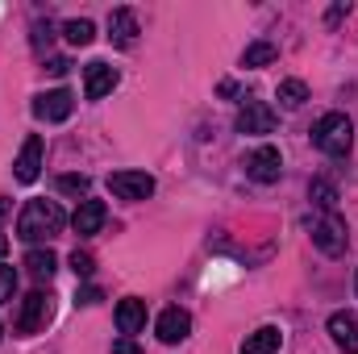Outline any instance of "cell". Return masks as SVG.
Instances as JSON below:
<instances>
[{"label": "cell", "mask_w": 358, "mask_h": 354, "mask_svg": "<svg viewBox=\"0 0 358 354\" xmlns=\"http://www.w3.org/2000/svg\"><path fill=\"white\" fill-rule=\"evenodd\" d=\"M63 225H67V217L55 200H29L17 217V238L21 242H50Z\"/></svg>", "instance_id": "obj_1"}, {"label": "cell", "mask_w": 358, "mask_h": 354, "mask_svg": "<svg viewBox=\"0 0 358 354\" xmlns=\"http://www.w3.org/2000/svg\"><path fill=\"white\" fill-rule=\"evenodd\" d=\"M313 146H317L321 155H329V159L350 155V146H355V125H350V117H346V113H325V117L313 125Z\"/></svg>", "instance_id": "obj_2"}, {"label": "cell", "mask_w": 358, "mask_h": 354, "mask_svg": "<svg viewBox=\"0 0 358 354\" xmlns=\"http://www.w3.org/2000/svg\"><path fill=\"white\" fill-rule=\"evenodd\" d=\"M50 313H55V300H50V292H29V296L21 300V309H17V317H13V330H17L21 338H29V334L46 330Z\"/></svg>", "instance_id": "obj_3"}, {"label": "cell", "mask_w": 358, "mask_h": 354, "mask_svg": "<svg viewBox=\"0 0 358 354\" xmlns=\"http://www.w3.org/2000/svg\"><path fill=\"white\" fill-rule=\"evenodd\" d=\"M313 242H317V250L321 255H329V259H338V255H346V221L338 217V213H321L317 221H313Z\"/></svg>", "instance_id": "obj_4"}, {"label": "cell", "mask_w": 358, "mask_h": 354, "mask_svg": "<svg viewBox=\"0 0 358 354\" xmlns=\"http://www.w3.org/2000/svg\"><path fill=\"white\" fill-rule=\"evenodd\" d=\"M246 176L255 179V183H275L279 171H283V159H279V150L275 146H255L250 155H246Z\"/></svg>", "instance_id": "obj_5"}, {"label": "cell", "mask_w": 358, "mask_h": 354, "mask_svg": "<svg viewBox=\"0 0 358 354\" xmlns=\"http://www.w3.org/2000/svg\"><path fill=\"white\" fill-rule=\"evenodd\" d=\"M108 192L121 196V200H146V196H155V179L146 171H113L108 176Z\"/></svg>", "instance_id": "obj_6"}, {"label": "cell", "mask_w": 358, "mask_h": 354, "mask_svg": "<svg viewBox=\"0 0 358 354\" xmlns=\"http://www.w3.org/2000/svg\"><path fill=\"white\" fill-rule=\"evenodd\" d=\"M71 108H76V96H71L67 88H55V92L34 96V117H38V121H67Z\"/></svg>", "instance_id": "obj_7"}, {"label": "cell", "mask_w": 358, "mask_h": 354, "mask_svg": "<svg viewBox=\"0 0 358 354\" xmlns=\"http://www.w3.org/2000/svg\"><path fill=\"white\" fill-rule=\"evenodd\" d=\"M238 134H271L275 129V113H271V104L263 100H246L242 108H238Z\"/></svg>", "instance_id": "obj_8"}, {"label": "cell", "mask_w": 358, "mask_h": 354, "mask_svg": "<svg viewBox=\"0 0 358 354\" xmlns=\"http://www.w3.org/2000/svg\"><path fill=\"white\" fill-rule=\"evenodd\" d=\"M329 338L346 354H358V313H334L329 317Z\"/></svg>", "instance_id": "obj_9"}, {"label": "cell", "mask_w": 358, "mask_h": 354, "mask_svg": "<svg viewBox=\"0 0 358 354\" xmlns=\"http://www.w3.org/2000/svg\"><path fill=\"white\" fill-rule=\"evenodd\" d=\"M155 330H159V338H163L167 346H176V342H183V338L192 334V317H187V309H163Z\"/></svg>", "instance_id": "obj_10"}, {"label": "cell", "mask_w": 358, "mask_h": 354, "mask_svg": "<svg viewBox=\"0 0 358 354\" xmlns=\"http://www.w3.org/2000/svg\"><path fill=\"white\" fill-rule=\"evenodd\" d=\"M113 88H117V67H108V63H88V71H84V96H88V100H104Z\"/></svg>", "instance_id": "obj_11"}, {"label": "cell", "mask_w": 358, "mask_h": 354, "mask_svg": "<svg viewBox=\"0 0 358 354\" xmlns=\"http://www.w3.org/2000/svg\"><path fill=\"white\" fill-rule=\"evenodd\" d=\"M42 150H46V146H42V138H38V134H34V138H25V146H21V155H17V163H13L21 183H34V179L42 176Z\"/></svg>", "instance_id": "obj_12"}, {"label": "cell", "mask_w": 358, "mask_h": 354, "mask_svg": "<svg viewBox=\"0 0 358 354\" xmlns=\"http://www.w3.org/2000/svg\"><path fill=\"white\" fill-rule=\"evenodd\" d=\"M142 325H146V300L125 296V300L117 304V330H121V334H138Z\"/></svg>", "instance_id": "obj_13"}, {"label": "cell", "mask_w": 358, "mask_h": 354, "mask_svg": "<svg viewBox=\"0 0 358 354\" xmlns=\"http://www.w3.org/2000/svg\"><path fill=\"white\" fill-rule=\"evenodd\" d=\"M108 38H113L117 46H134V38H138V17H134L129 8L108 13Z\"/></svg>", "instance_id": "obj_14"}, {"label": "cell", "mask_w": 358, "mask_h": 354, "mask_svg": "<svg viewBox=\"0 0 358 354\" xmlns=\"http://www.w3.org/2000/svg\"><path fill=\"white\" fill-rule=\"evenodd\" d=\"M100 225H104V204H100V200H84V204L76 208V217H71V229H76L80 238H88Z\"/></svg>", "instance_id": "obj_15"}, {"label": "cell", "mask_w": 358, "mask_h": 354, "mask_svg": "<svg viewBox=\"0 0 358 354\" xmlns=\"http://www.w3.org/2000/svg\"><path fill=\"white\" fill-rule=\"evenodd\" d=\"M279 346H283V330L263 325V330H255V334L242 342V354H275Z\"/></svg>", "instance_id": "obj_16"}, {"label": "cell", "mask_w": 358, "mask_h": 354, "mask_svg": "<svg viewBox=\"0 0 358 354\" xmlns=\"http://www.w3.org/2000/svg\"><path fill=\"white\" fill-rule=\"evenodd\" d=\"M55 267H59V259H55L50 250H38V246H34V250L25 255V271H29L38 283H46V279L55 275Z\"/></svg>", "instance_id": "obj_17"}, {"label": "cell", "mask_w": 358, "mask_h": 354, "mask_svg": "<svg viewBox=\"0 0 358 354\" xmlns=\"http://www.w3.org/2000/svg\"><path fill=\"white\" fill-rule=\"evenodd\" d=\"M279 59V50L271 46V42H250L246 50H242V67H267Z\"/></svg>", "instance_id": "obj_18"}, {"label": "cell", "mask_w": 358, "mask_h": 354, "mask_svg": "<svg viewBox=\"0 0 358 354\" xmlns=\"http://www.w3.org/2000/svg\"><path fill=\"white\" fill-rule=\"evenodd\" d=\"M275 96H279V104H283V108H300V104L308 100V84H304V80H283Z\"/></svg>", "instance_id": "obj_19"}, {"label": "cell", "mask_w": 358, "mask_h": 354, "mask_svg": "<svg viewBox=\"0 0 358 354\" xmlns=\"http://www.w3.org/2000/svg\"><path fill=\"white\" fill-rule=\"evenodd\" d=\"M63 34H67V42H71V46H88L92 38H96V25H92L88 17H76V21H67V25H63Z\"/></svg>", "instance_id": "obj_20"}, {"label": "cell", "mask_w": 358, "mask_h": 354, "mask_svg": "<svg viewBox=\"0 0 358 354\" xmlns=\"http://www.w3.org/2000/svg\"><path fill=\"white\" fill-rule=\"evenodd\" d=\"M308 196H313V204H321V213H338V192H334V183H325V179H313Z\"/></svg>", "instance_id": "obj_21"}, {"label": "cell", "mask_w": 358, "mask_h": 354, "mask_svg": "<svg viewBox=\"0 0 358 354\" xmlns=\"http://www.w3.org/2000/svg\"><path fill=\"white\" fill-rule=\"evenodd\" d=\"M71 271H76L80 279H88L92 271H96V259H92L88 250H76V255H71Z\"/></svg>", "instance_id": "obj_22"}, {"label": "cell", "mask_w": 358, "mask_h": 354, "mask_svg": "<svg viewBox=\"0 0 358 354\" xmlns=\"http://www.w3.org/2000/svg\"><path fill=\"white\" fill-rule=\"evenodd\" d=\"M13 292H17V271L13 267H0V304L13 300Z\"/></svg>", "instance_id": "obj_23"}, {"label": "cell", "mask_w": 358, "mask_h": 354, "mask_svg": "<svg viewBox=\"0 0 358 354\" xmlns=\"http://www.w3.org/2000/svg\"><path fill=\"white\" fill-rule=\"evenodd\" d=\"M59 187H63V192L84 196V192H88V176H63V179H59Z\"/></svg>", "instance_id": "obj_24"}, {"label": "cell", "mask_w": 358, "mask_h": 354, "mask_svg": "<svg viewBox=\"0 0 358 354\" xmlns=\"http://www.w3.org/2000/svg\"><path fill=\"white\" fill-rule=\"evenodd\" d=\"M113 354H142V346H138L134 338H121V342L113 346Z\"/></svg>", "instance_id": "obj_25"}, {"label": "cell", "mask_w": 358, "mask_h": 354, "mask_svg": "<svg viewBox=\"0 0 358 354\" xmlns=\"http://www.w3.org/2000/svg\"><path fill=\"white\" fill-rule=\"evenodd\" d=\"M96 300H100V292H96V288H84V292L76 296V304H96Z\"/></svg>", "instance_id": "obj_26"}, {"label": "cell", "mask_w": 358, "mask_h": 354, "mask_svg": "<svg viewBox=\"0 0 358 354\" xmlns=\"http://www.w3.org/2000/svg\"><path fill=\"white\" fill-rule=\"evenodd\" d=\"M67 67H71V63H67V59H50V71H55V76H63V71H67Z\"/></svg>", "instance_id": "obj_27"}, {"label": "cell", "mask_w": 358, "mask_h": 354, "mask_svg": "<svg viewBox=\"0 0 358 354\" xmlns=\"http://www.w3.org/2000/svg\"><path fill=\"white\" fill-rule=\"evenodd\" d=\"M4 255H8V238L0 234V259H4Z\"/></svg>", "instance_id": "obj_28"}, {"label": "cell", "mask_w": 358, "mask_h": 354, "mask_svg": "<svg viewBox=\"0 0 358 354\" xmlns=\"http://www.w3.org/2000/svg\"><path fill=\"white\" fill-rule=\"evenodd\" d=\"M0 338H4V325H0Z\"/></svg>", "instance_id": "obj_29"}, {"label": "cell", "mask_w": 358, "mask_h": 354, "mask_svg": "<svg viewBox=\"0 0 358 354\" xmlns=\"http://www.w3.org/2000/svg\"><path fill=\"white\" fill-rule=\"evenodd\" d=\"M355 292H358V279H355Z\"/></svg>", "instance_id": "obj_30"}]
</instances>
